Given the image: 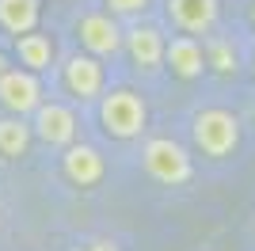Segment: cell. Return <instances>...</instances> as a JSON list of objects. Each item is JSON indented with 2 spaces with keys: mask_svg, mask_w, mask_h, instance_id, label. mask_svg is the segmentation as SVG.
<instances>
[{
  "mask_svg": "<svg viewBox=\"0 0 255 251\" xmlns=\"http://www.w3.org/2000/svg\"><path fill=\"white\" fill-rule=\"evenodd\" d=\"M96 118L111 141H137L149 129V103L133 88H107L96 99Z\"/></svg>",
  "mask_w": 255,
  "mask_h": 251,
  "instance_id": "obj_1",
  "label": "cell"
},
{
  "mask_svg": "<svg viewBox=\"0 0 255 251\" xmlns=\"http://www.w3.org/2000/svg\"><path fill=\"white\" fill-rule=\"evenodd\" d=\"M191 141L210 160H225L240 148V118L225 107H202L191 115Z\"/></svg>",
  "mask_w": 255,
  "mask_h": 251,
  "instance_id": "obj_2",
  "label": "cell"
},
{
  "mask_svg": "<svg viewBox=\"0 0 255 251\" xmlns=\"http://www.w3.org/2000/svg\"><path fill=\"white\" fill-rule=\"evenodd\" d=\"M141 167H145V175L160 187H183V183H191L194 175V160L191 152L175 141V137H149L145 145H141Z\"/></svg>",
  "mask_w": 255,
  "mask_h": 251,
  "instance_id": "obj_3",
  "label": "cell"
},
{
  "mask_svg": "<svg viewBox=\"0 0 255 251\" xmlns=\"http://www.w3.org/2000/svg\"><path fill=\"white\" fill-rule=\"evenodd\" d=\"M57 76H61V92L69 95V103L88 107L107 92V61L88 50H73L61 61Z\"/></svg>",
  "mask_w": 255,
  "mask_h": 251,
  "instance_id": "obj_4",
  "label": "cell"
},
{
  "mask_svg": "<svg viewBox=\"0 0 255 251\" xmlns=\"http://www.w3.org/2000/svg\"><path fill=\"white\" fill-rule=\"evenodd\" d=\"M122 27H118V15H111V11H84V15H76L73 23V38H76V50H88L96 53V57H103V61H111V57H118L122 53Z\"/></svg>",
  "mask_w": 255,
  "mask_h": 251,
  "instance_id": "obj_5",
  "label": "cell"
},
{
  "mask_svg": "<svg viewBox=\"0 0 255 251\" xmlns=\"http://www.w3.org/2000/svg\"><path fill=\"white\" fill-rule=\"evenodd\" d=\"M31 129H34V141H42L46 148H69L80 137V118H76L73 103L42 99L31 115Z\"/></svg>",
  "mask_w": 255,
  "mask_h": 251,
  "instance_id": "obj_6",
  "label": "cell"
},
{
  "mask_svg": "<svg viewBox=\"0 0 255 251\" xmlns=\"http://www.w3.org/2000/svg\"><path fill=\"white\" fill-rule=\"evenodd\" d=\"M46 99V84L38 73L23 69V65H8L0 73V111L4 115H23L31 118L34 107Z\"/></svg>",
  "mask_w": 255,
  "mask_h": 251,
  "instance_id": "obj_7",
  "label": "cell"
},
{
  "mask_svg": "<svg viewBox=\"0 0 255 251\" xmlns=\"http://www.w3.org/2000/svg\"><path fill=\"white\" fill-rule=\"evenodd\" d=\"M164 46H168V34L156 23H133L122 34V53L129 57V65L137 73H160L164 69Z\"/></svg>",
  "mask_w": 255,
  "mask_h": 251,
  "instance_id": "obj_8",
  "label": "cell"
},
{
  "mask_svg": "<svg viewBox=\"0 0 255 251\" xmlns=\"http://www.w3.org/2000/svg\"><path fill=\"white\" fill-rule=\"evenodd\" d=\"M61 175L80 190H92L107 179V156L96 145L73 141L69 148H61Z\"/></svg>",
  "mask_w": 255,
  "mask_h": 251,
  "instance_id": "obj_9",
  "label": "cell"
},
{
  "mask_svg": "<svg viewBox=\"0 0 255 251\" xmlns=\"http://www.w3.org/2000/svg\"><path fill=\"white\" fill-rule=\"evenodd\" d=\"M164 69H168L175 80H202L210 69H206V46L198 34H171L168 46H164Z\"/></svg>",
  "mask_w": 255,
  "mask_h": 251,
  "instance_id": "obj_10",
  "label": "cell"
},
{
  "mask_svg": "<svg viewBox=\"0 0 255 251\" xmlns=\"http://www.w3.org/2000/svg\"><path fill=\"white\" fill-rule=\"evenodd\" d=\"M164 15L171 19V27L183 34H213L217 27V15H221V4L217 0H164Z\"/></svg>",
  "mask_w": 255,
  "mask_h": 251,
  "instance_id": "obj_11",
  "label": "cell"
},
{
  "mask_svg": "<svg viewBox=\"0 0 255 251\" xmlns=\"http://www.w3.org/2000/svg\"><path fill=\"white\" fill-rule=\"evenodd\" d=\"M11 57L23 65V69H31V73H50L53 61H57V46H53V38L46 31H27V34H15L11 38Z\"/></svg>",
  "mask_w": 255,
  "mask_h": 251,
  "instance_id": "obj_12",
  "label": "cell"
},
{
  "mask_svg": "<svg viewBox=\"0 0 255 251\" xmlns=\"http://www.w3.org/2000/svg\"><path fill=\"white\" fill-rule=\"evenodd\" d=\"M42 19V0H0V31L15 38L38 27Z\"/></svg>",
  "mask_w": 255,
  "mask_h": 251,
  "instance_id": "obj_13",
  "label": "cell"
},
{
  "mask_svg": "<svg viewBox=\"0 0 255 251\" xmlns=\"http://www.w3.org/2000/svg\"><path fill=\"white\" fill-rule=\"evenodd\" d=\"M31 141H34L31 118H23V115H0V156H4V160L27 156Z\"/></svg>",
  "mask_w": 255,
  "mask_h": 251,
  "instance_id": "obj_14",
  "label": "cell"
},
{
  "mask_svg": "<svg viewBox=\"0 0 255 251\" xmlns=\"http://www.w3.org/2000/svg\"><path fill=\"white\" fill-rule=\"evenodd\" d=\"M202 46H206V69H213V73H221V76L240 73V53H236V46L229 38H210L206 34Z\"/></svg>",
  "mask_w": 255,
  "mask_h": 251,
  "instance_id": "obj_15",
  "label": "cell"
},
{
  "mask_svg": "<svg viewBox=\"0 0 255 251\" xmlns=\"http://www.w3.org/2000/svg\"><path fill=\"white\" fill-rule=\"evenodd\" d=\"M152 0H103V8L118 19H141L145 11H149Z\"/></svg>",
  "mask_w": 255,
  "mask_h": 251,
  "instance_id": "obj_16",
  "label": "cell"
},
{
  "mask_svg": "<svg viewBox=\"0 0 255 251\" xmlns=\"http://www.w3.org/2000/svg\"><path fill=\"white\" fill-rule=\"evenodd\" d=\"M84 251H118V248H115V244H88Z\"/></svg>",
  "mask_w": 255,
  "mask_h": 251,
  "instance_id": "obj_17",
  "label": "cell"
},
{
  "mask_svg": "<svg viewBox=\"0 0 255 251\" xmlns=\"http://www.w3.org/2000/svg\"><path fill=\"white\" fill-rule=\"evenodd\" d=\"M248 19H252V31H255V0H252V11H248Z\"/></svg>",
  "mask_w": 255,
  "mask_h": 251,
  "instance_id": "obj_18",
  "label": "cell"
},
{
  "mask_svg": "<svg viewBox=\"0 0 255 251\" xmlns=\"http://www.w3.org/2000/svg\"><path fill=\"white\" fill-rule=\"evenodd\" d=\"M4 69H8V57H4V53H0V73H4Z\"/></svg>",
  "mask_w": 255,
  "mask_h": 251,
  "instance_id": "obj_19",
  "label": "cell"
},
{
  "mask_svg": "<svg viewBox=\"0 0 255 251\" xmlns=\"http://www.w3.org/2000/svg\"><path fill=\"white\" fill-rule=\"evenodd\" d=\"M248 65H252V76H255V46H252V61H248Z\"/></svg>",
  "mask_w": 255,
  "mask_h": 251,
  "instance_id": "obj_20",
  "label": "cell"
}]
</instances>
